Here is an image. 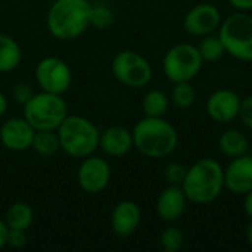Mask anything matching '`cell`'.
<instances>
[{"instance_id":"cell-18","label":"cell","mask_w":252,"mask_h":252,"mask_svg":"<svg viewBox=\"0 0 252 252\" xmlns=\"http://www.w3.org/2000/svg\"><path fill=\"white\" fill-rule=\"evenodd\" d=\"M219 148L227 158H236L248 154L250 142L248 137L238 128H229L219 137Z\"/></svg>"},{"instance_id":"cell-15","label":"cell","mask_w":252,"mask_h":252,"mask_svg":"<svg viewBox=\"0 0 252 252\" xmlns=\"http://www.w3.org/2000/svg\"><path fill=\"white\" fill-rule=\"evenodd\" d=\"M142 211L133 201L118 202L111 213V229L120 238L131 236L140 226Z\"/></svg>"},{"instance_id":"cell-8","label":"cell","mask_w":252,"mask_h":252,"mask_svg":"<svg viewBox=\"0 0 252 252\" xmlns=\"http://www.w3.org/2000/svg\"><path fill=\"white\" fill-rule=\"evenodd\" d=\"M111 69L115 80L133 89H142L148 86L154 75L149 61L136 50H123L115 55Z\"/></svg>"},{"instance_id":"cell-17","label":"cell","mask_w":252,"mask_h":252,"mask_svg":"<svg viewBox=\"0 0 252 252\" xmlns=\"http://www.w3.org/2000/svg\"><path fill=\"white\" fill-rule=\"evenodd\" d=\"M188 198L182 186L168 185L157 199V213L164 221L179 220L186 210Z\"/></svg>"},{"instance_id":"cell-28","label":"cell","mask_w":252,"mask_h":252,"mask_svg":"<svg viewBox=\"0 0 252 252\" xmlns=\"http://www.w3.org/2000/svg\"><path fill=\"white\" fill-rule=\"evenodd\" d=\"M34 89L28 84V83H18L15 84L13 90H12V96H13V100L19 105H25L32 96H34Z\"/></svg>"},{"instance_id":"cell-35","label":"cell","mask_w":252,"mask_h":252,"mask_svg":"<svg viewBox=\"0 0 252 252\" xmlns=\"http://www.w3.org/2000/svg\"><path fill=\"white\" fill-rule=\"evenodd\" d=\"M247 241H248V244L252 247V220L251 223L248 224V227H247Z\"/></svg>"},{"instance_id":"cell-30","label":"cell","mask_w":252,"mask_h":252,"mask_svg":"<svg viewBox=\"0 0 252 252\" xmlns=\"http://www.w3.org/2000/svg\"><path fill=\"white\" fill-rule=\"evenodd\" d=\"M25 244H27V230L9 229L6 245H9L12 248H22Z\"/></svg>"},{"instance_id":"cell-14","label":"cell","mask_w":252,"mask_h":252,"mask_svg":"<svg viewBox=\"0 0 252 252\" xmlns=\"http://www.w3.org/2000/svg\"><path fill=\"white\" fill-rule=\"evenodd\" d=\"M241 97L229 89H219L207 99V114L216 123H230L238 118Z\"/></svg>"},{"instance_id":"cell-27","label":"cell","mask_w":252,"mask_h":252,"mask_svg":"<svg viewBox=\"0 0 252 252\" xmlns=\"http://www.w3.org/2000/svg\"><path fill=\"white\" fill-rule=\"evenodd\" d=\"M186 171H188V168L185 165H182L180 162H170L164 168V177L168 185L180 186L185 180Z\"/></svg>"},{"instance_id":"cell-11","label":"cell","mask_w":252,"mask_h":252,"mask_svg":"<svg viewBox=\"0 0 252 252\" xmlns=\"http://www.w3.org/2000/svg\"><path fill=\"white\" fill-rule=\"evenodd\" d=\"M221 24V13L217 6L211 3H201L193 6L183 19L185 30L196 37L213 34Z\"/></svg>"},{"instance_id":"cell-9","label":"cell","mask_w":252,"mask_h":252,"mask_svg":"<svg viewBox=\"0 0 252 252\" xmlns=\"http://www.w3.org/2000/svg\"><path fill=\"white\" fill-rule=\"evenodd\" d=\"M35 81L43 92L63 94L72 84V71L63 59L47 56L35 66Z\"/></svg>"},{"instance_id":"cell-23","label":"cell","mask_w":252,"mask_h":252,"mask_svg":"<svg viewBox=\"0 0 252 252\" xmlns=\"http://www.w3.org/2000/svg\"><path fill=\"white\" fill-rule=\"evenodd\" d=\"M198 50L204 59V62H216L219 59H221L226 55V49L224 44L221 41V38L219 35H204V38L201 40Z\"/></svg>"},{"instance_id":"cell-16","label":"cell","mask_w":252,"mask_h":252,"mask_svg":"<svg viewBox=\"0 0 252 252\" xmlns=\"http://www.w3.org/2000/svg\"><path fill=\"white\" fill-rule=\"evenodd\" d=\"M99 148L102 149L103 154L109 157L121 158L134 148L133 133L121 126L108 127L106 130L100 131Z\"/></svg>"},{"instance_id":"cell-12","label":"cell","mask_w":252,"mask_h":252,"mask_svg":"<svg viewBox=\"0 0 252 252\" xmlns=\"http://www.w3.org/2000/svg\"><path fill=\"white\" fill-rule=\"evenodd\" d=\"M35 130L22 117L7 118L0 126V142L12 152H24L31 149Z\"/></svg>"},{"instance_id":"cell-34","label":"cell","mask_w":252,"mask_h":252,"mask_svg":"<svg viewBox=\"0 0 252 252\" xmlns=\"http://www.w3.org/2000/svg\"><path fill=\"white\" fill-rule=\"evenodd\" d=\"M7 111V97L4 96V93L0 92V117H3Z\"/></svg>"},{"instance_id":"cell-19","label":"cell","mask_w":252,"mask_h":252,"mask_svg":"<svg viewBox=\"0 0 252 252\" xmlns=\"http://www.w3.org/2000/svg\"><path fill=\"white\" fill-rule=\"evenodd\" d=\"M22 61L21 46L15 38L6 34H0V72H12L19 66Z\"/></svg>"},{"instance_id":"cell-1","label":"cell","mask_w":252,"mask_h":252,"mask_svg":"<svg viewBox=\"0 0 252 252\" xmlns=\"http://www.w3.org/2000/svg\"><path fill=\"white\" fill-rule=\"evenodd\" d=\"M131 133L134 148L152 159L168 157L179 143L177 130L162 117H143L136 123Z\"/></svg>"},{"instance_id":"cell-7","label":"cell","mask_w":252,"mask_h":252,"mask_svg":"<svg viewBox=\"0 0 252 252\" xmlns=\"http://www.w3.org/2000/svg\"><path fill=\"white\" fill-rule=\"evenodd\" d=\"M204 59L196 46L179 43L167 50L162 59L165 77L174 84L180 81H192L202 69Z\"/></svg>"},{"instance_id":"cell-10","label":"cell","mask_w":252,"mask_h":252,"mask_svg":"<svg viewBox=\"0 0 252 252\" xmlns=\"http://www.w3.org/2000/svg\"><path fill=\"white\" fill-rule=\"evenodd\" d=\"M111 165L105 158L96 157L94 154L81 159L77 171L78 186L90 195L100 193L111 182Z\"/></svg>"},{"instance_id":"cell-13","label":"cell","mask_w":252,"mask_h":252,"mask_svg":"<svg viewBox=\"0 0 252 252\" xmlns=\"http://www.w3.org/2000/svg\"><path fill=\"white\" fill-rule=\"evenodd\" d=\"M224 188L235 195H247L252 190V157L245 154L232 158L224 168Z\"/></svg>"},{"instance_id":"cell-20","label":"cell","mask_w":252,"mask_h":252,"mask_svg":"<svg viewBox=\"0 0 252 252\" xmlns=\"http://www.w3.org/2000/svg\"><path fill=\"white\" fill-rule=\"evenodd\" d=\"M32 221H34V210L27 202L12 204L4 214V223L9 229L28 230Z\"/></svg>"},{"instance_id":"cell-26","label":"cell","mask_w":252,"mask_h":252,"mask_svg":"<svg viewBox=\"0 0 252 252\" xmlns=\"http://www.w3.org/2000/svg\"><path fill=\"white\" fill-rule=\"evenodd\" d=\"M114 21V12L111 10V7L105 6V4H97L93 6L92 4V10H90V25L97 28V30H105L108 28Z\"/></svg>"},{"instance_id":"cell-25","label":"cell","mask_w":252,"mask_h":252,"mask_svg":"<svg viewBox=\"0 0 252 252\" xmlns=\"http://www.w3.org/2000/svg\"><path fill=\"white\" fill-rule=\"evenodd\" d=\"M159 244L162 247V250L167 252H177L182 250L183 244H185V235L183 232L176 227V226H170L167 227L159 238Z\"/></svg>"},{"instance_id":"cell-22","label":"cell","mask_w":252,"mask_h":252,"mask_svg":"<svg viewBox=\"0 0 252 252\" xmlns=\"http://www.w3.org/2000/svg\"><path fill=\"white\" fill-rule=\"evenodd\" d=\"M31 149L41 157H52L59 149V137L55 130H37L32 137Z\"/></svg>"},{"instance_id":"cell-33","label":"cell","mask_w":252,"mask_h":252,"mask_svg":"<svg viewBox=\"0 0 252 252\" xmlns=\"http://www.w3.org/2000/svg\"><path fill=\"white\" fill-rule=\"evenodd\" d=\"M244 196H245V201H244V210H245L247 216H248V217L252 220V190L251 192H248L247 195H244Z\"/></svg>"},{"instance_id":"cell-2","label":"cell","mask_w":252,"mask_h":252,"mask_svg":"<svg viewBox=\"0 0 252 252\" xmlns=\"http://www.w3.org/2000/svg\"><path fill=\"white\" fill-rule=\"evenodd\" d=\"M188 201L204 205L216 201L224 189V168L213 158L192 164L180 185Z\"/></svg>"},{"instance_id":"cell-4","label":"cell","mask_w":252,"mask_h":252,"mask_svg":"<svg viewBox=\"0 0 252 252\" xmlns=\"http://www.w3.org/2000/svg\"><path fill=\"white\" fill-rule=\"evenodd\" d=\"M56 133L61 149L72 158L83 159L99 148V128L81 115H66Z\"/></svg>"},{"instance_id":"cell-6","label":"cell","mask_w":252,"mask_h":252,"mask_svg":"<svg viewBox=\"0 0 252 252\" xmlns=\"http://www.w3.org/2000/svg\"><path fill=\"white\" fill-rule=\"evenodd\" d=\"M226 53L242 62L252 61V16L248 12L238 10L232 13L219 27Z\"/></svg>"},{"instance_id":"cell-21","label":"cell","mask_w":252,"mask_h":252,"mask_svg":"<svg viewBox=\"0 0 252 252\" xmlns=\"http://www.w3.org/2000/svg\"><path fill=\"white\" fill-rule=\"evenodd\" d=\"M170 106V97L158 89L149 90L142 99L145 117H164Z\"/></svg>"},{"instance_id":"cell-32","label":"cell","mask_w":252,"mask_h":252,"mask_svg":"<svg viewBox=\"0 0 252 252\" xmlns=\"http://www.w3.org/2000/svg\"><path fill=\"white\" fill-rule=\"evenodd\" d=\"M7 232H9V227L6 226L4 220H0V250L3 247H6V242H7Z\"/></svg>"},{"instance_id":"cell-3","label":"cell","mask_w":252,"mask_h":252,"mask_svg":"<svg viewBox=\"0 0 252 252\" xmlns=\"http://www.w3.org/2000/svg\"><path fill=\"white\" fill-rule=\"evenodd\" d=\"M90 10L89 0H55L47 10V30L58 40H75L90 27Z\"/></svg>"},{"instance_id":"cell-31","label":"cell","mask_w":252,"mask_h":252,"mask_svg":"<svg viewBox=\"0 0 252 252\" xmlns=\"http://www.w3.org/2000/svg\"><path fill=\"white\" fill-rule=\"evenodd\" d=\"M227 1L238 10H242V12L252 10V0H227Z\"/></svg>"},{"instance_id":"cell-24","label":"cell","mask_w":252,"mask_h":252,"mask_svg":"<svg viewBox=\"0 0 252 252\" xmlns=\"http://www.w3.org/2000/svg\"><path fill=\"white\" fill-rule=\"evenodd\" d=\"M171 102L180 108V109H188L193 105L196 99V92L192 87L190 81H180L174 83L173 90H171Z\"/></svg>"},{"instance_id":"cell-5","label":"cell","mask_w":252,"mask_h":252,"mask_svg":"<svg viewBox=\"0 0 252 252\" xmlns=\"http://www.w3.org/2000/svg\"><path fill=\"white\" fill-rule=\"evenodd\" d=\"M68 115V106L62 94L38 92L24 105V118L37 130H58Z\"/></svg>"},{"instance_id":"cell-29","label":"cell","mask_w":252,"mask_h":252,"mask_svg":"<svg viewBox=\"0 0 252 252\" xmlns=\"http://www.w3.org/2000/svg\"><path fill=\"white\" fill-rule=\"evenodd\" d=\"M238 118L242 121V124L245 127L252 130V96H247V97L241 99Z\"/></svg>"}]
</instances>
